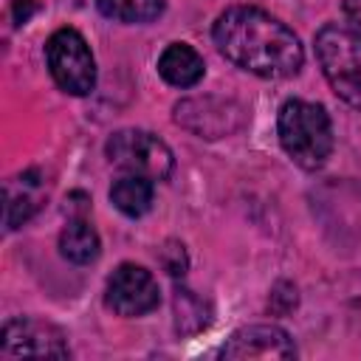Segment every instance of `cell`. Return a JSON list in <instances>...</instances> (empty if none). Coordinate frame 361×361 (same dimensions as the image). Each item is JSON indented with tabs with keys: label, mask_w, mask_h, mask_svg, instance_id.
I'll use <instances>...</instances> for the list:
<instances>
[{
	"label": "cell",
	"mask_w": 361,
	"mask_h": 361,
	"mask_svg": "<svg viewBox=\"0 0 361 361\" xmlns=\"http://www.w3.org/2000/svg\"><path fill=\"white\" fill-rule=\"evenodd\" d=\"M3 355L8 358H68L71 350L65 344V336L56 324L42 319H11L3 327Z\"/></svg>",
	"instance_id": "obj_7"
},
{
	"label": "cell",
	"mask_w": 361,
	"mask_h": 361,
	"mask_svg": "<svg viewBox=\"0 0 361 361\" xmlns=\"http://www.w3.org/2000/svg\"><path fill=\"white\" fill-rule=\"evenodd\" d=\"M48 197V186L42 172L25 169L6 180V228L14 231L25 220H31Z\"/></svg>",
	"instance_id": "obj_10"
},
{
	"label": "cell",
	"mask_w": 361,
	"mask_h": 361,
	"mask_svg": "<svg viewBox=\"0 0 361 361\" xmlns=\"http://www.w3.org/2000/svg\"><path fill=\"white\" fill-rule=\"evenodd\" d=\"M344 17L347 25L361 34V0H344Z\"/></svg>",
	"instance_id": "obj_17"
},
{
	"label": "cell",
	"mask_w": 361,
	"mask_h": 361,
	"mask_svg": "<svg viewBox=\"0 0 361 361\" xmlns=\"http://www.w3.org/2000/svg\"><path fill=\"white\" fill-rule=\"evenodd\" d=\"M152 183L149 178H141V175H133V172H124L121 178L113 180L110 186V200L113 206L127 214V217H141L149 212L152 206Z\"/></svg>",
	"instance_id": "obj_12"
},
{
	"label": "cell",
	"mask_w": 361,
	"mask_h": 361,
	"mask_svg": "<svg viewBox=\"0 0 361 361\" xmlns=\"http://www.w3.org/2000/svg\"><path fill=\"white\" fill-rule=\"evenodd\" d=\"M113 166L121 172H133L149 180H166L175 169L172 149L147 130H118L107 138L104 147Z\"/></svg>",
	"instance_id": "obj_5"
},
{
	"label": "cell",
	"mask_w": 361,
	"mask_h": 361,
	"mask_svg": "<svg viewBox=\"0 0 361 361\" xmlns=\"http://www.w3.org/2000/svg\"><path fill=\"white\" fill-rule=\"evenodd\" d=\"M223 358H293V338L276 324H248L231 333V338L220 350Z\"/></svg>",
	"instance_id": "obj_9"
},
{
	"label": "cell",
	"mask_w": 361,
	"mask_h": 361,
	"mask_svg": "<svg viewBox=\"0 0 361 361\" xmlns=\"http://www.w3.org/2000/svg\"><path fill=\"white\" fill-rule=\"evenodd\" d=\"M175 118L178 124H183L186 130H192L200 138H220L228 135L240 127L243 121V110L234 102H223V99H186L175 107Z\"/></svg>",
	"instance_id": "obj_8"
},
{
	"label": "cell",
	"mask_w": 361,
	"mask_h": 361,
	"mask_svg": "<svg viewBox=\"0 0 361 361\" xmlns=\"http://www.w3.org/2000/svg\"><path fill=\"white\" fill-rule=\"evenodd\" d=\"M161 265H164L166 274H172V276H183V274H186V265H189L183 245L175 243V240H169V243L161 248Z\"/></svg>",
	"instance_id": "obj_16"
},
{
	"label": "cell",
	"mask_w": 361,
	"mask_h": 361,
	"mask_svg": "<svg viewBox=\"0 0 361 361\" xmlns=\"http://www.w3.org/2000/svg\"><path fill=\"white\" fill-rule=\"evenodd\" d=\"M316 59L336 96L361 110V34L341 23L322 25L316 31Z\"/></svg>",
	"instance_id": "obj_3"
},
{
	"label": "cell",
	"mask_w": 361,
	"mask_h": 361,
	"mask_svg": "<svg viewBox=\"0 0 361 361\" xmlns=\"http://www.w3.org/2000/svg\"><path fill=\"white\" fill-rule=\"evenodd\" d=\"M59 251H62L65 259H71L76 265H87V262H96V257L102 251V243H99L96 228L87 220L76 217V220H71L62 228V234H59Z\"/></svg>",
	"instance_id": "obj_13"
},
{
	"label": "cell",
	"mask_w": 361,
	"mask_h": 361,
	"mask_svg": "<svg viewBox=\"0 0 361 361\" xmlns=\"http://www.w3.org/2000/svg\"><path fill=\"white\" fill-rule=\"evenodd\" d=\"M96 8L118 23H152L164 11V0H96Z\"/></svg>",
	"instance_id": "obj_15"
},
{
	"label": "cell",
	"mask_w": 361,
	"mask_h": 361,
	"mask_svg": "<svg viewBox=\"0 0 361 361\" xmlns=\"http://www.w3.org/2000/svg\"><path fill=\"white\" fill-rule=\"evenodd\" d=\"M45 62L54 82L71 96H87L96 87V59L76 28H59L45 42Z\"/></svg>",
	"instance_id": "obj_4"
},
{
	"label": "cell",
	"mask_w": 361,
	"mask_h": 361,
	"mask_svg": "<svg viewBox=\"0 0 361 361\" xmlns=\"http://www.w3.org/2000/svg\"><path fill=\"white\" fill-rule=\"evenodd\" d=\"M279 144L288 158L302 169H319L333 152V124L322 104L288 99L276 118Z\"/></svg>",
	"instance_id": "obj_2"
},
{
	"label": "cell",
	"mask_w": 361,
	"mask_h": 361,
	"mask_svg": "<svg viewBox=\"0 0 361 361\" xmlns=\"http://www.w3.org/2000/svg\"><path fill=\"white\" fill-rule=\"evenodd\" d=\"M172 310H175V330L183 336L200 333L209 324V305L189 288H175Z\"/></svg>",
	"instance_id": "obj_14"
},
{
	"label": "cell",
	"mask_w": 361,
	"mask_h": 361,
	"mask_svg": "<svg viewBox=\"0 0 361 361\" xmlns=\"http://www.w3.org/2000/svg\"><path fill=\"white\" fill-rule=\"evenodd\" d=\"M34 11H37V0H17L14 3V23L17 25H25Z\"/></svg>",
	"instance_id": "obj_18"
},
{
	"label": "cell",
	"mask_w": 361,
	"mask_h": 361,
	"mask_svg": "<svg viewBox=\"0 0 361 361\" xmlns=\"http://www.w3.org/2000/svg\"><path fill=\"white\" fill-rule=\"evenodd\" d=\"M158 73L172 87H195L203 79L206 65L203 56L189 42H172L158 56Z\"/></svg>",
	"instance_id": "obj_11"
},
{
	"label": "cell",
	"mask_w": 361,
	"mask_h": 361,
	"mask_svg": "<svg viewBox=\"0 0 361 361\" xmlns=\"http://www.w3.org/2000/svg\"><path fill=\"white\" fill-rule=\"evenodd\" d=\"M212 37L228 62L262 79L293 76L305 62L299 37L285 23L254 6L226 8L214 23Z\"/></svg>",
	"instance_id": "obj_1"
},
{
	"label": "cell",
	"mask_w": 361,
	"mask_h": 361,
	"mask_svg": "<svg viewBox=\"0 0 361 361\" xmlns=\"http://www.w3.org/2000/svg\"><path fill=\"white\" fill-rule=\"evenodd\" d=\"M107 307L118 316H144L158 307L161 290L155 276L135 262H121L107 279Z\"/></svg>",
	"instance_id": "obj_6"
}]
</instances>
